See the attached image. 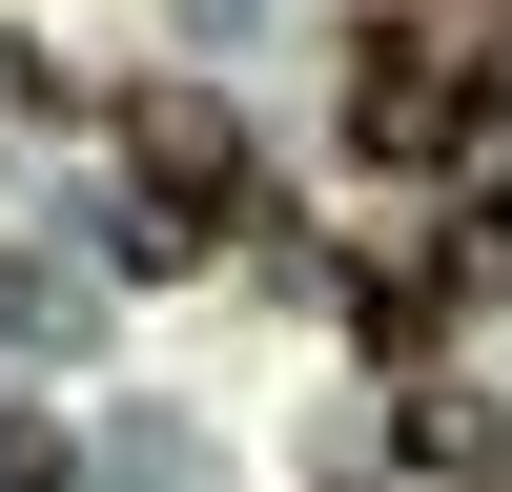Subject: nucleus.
<instances>
[{
  "instance_id": "f03ea898",
  "label": "nucleus",
  "mask_w": 512,
  "mask_h": 492,
  "mask_svg": "<svg viewBox=\"0 0 512 492\" xmlns=\"http://www.w3.org/2000/svg\"><path fill=\"white\" fill-rule=\"evenodd\" d=\"M123 164H144V267H205L226 226H267V164H246V123L205 103V82H164V103H123Z\"/></svg>"
},
{
  "instance_id": "f257e3e1",
  "label": "nucleus",
  "mask_w": 512,
  "mask_h": 492,
  "mask_svg": "<svg viewBox=\"0 0 512 492\" xmlns=\"http://www.w3.org/2000/svg\"><path fill=\"white\" fill-rule=\"evenodd\" d=\"M349 144L390 164V185H492L512 164V41L451 21V0L349 21Z\"/></svg>"
},
{
  "instance_id": "7ed1b4c3",
  "label": "nucleus",
  "mask_w": 512,
  "mask_h": 492,
  "mask_svg": "<svg viewBox=\"0 0 512 492\" xmlns=\"http://www.w3.org/2000/svg\"><path fill=\"white\" fill-rule=\"evenodd\" d=\"M451 267H472V287H512V164L472 185V226H451Z\"/></svg>"
},
{
  "instance_id": "20e7f679",
  "label": "nucleus",
  "mask_w": 512,
  "mask_h": 492,
  "mask_svg": "<svg viewBox=\"0 0 512 492\" xmlns=\"http://www.w3.org/2000/svg\"><path fill=\"white\" fill-rule=\"evenodd\" d=\"M451 21H492V41H512V0H451Z\"/></svg>"
}]
</instances>
